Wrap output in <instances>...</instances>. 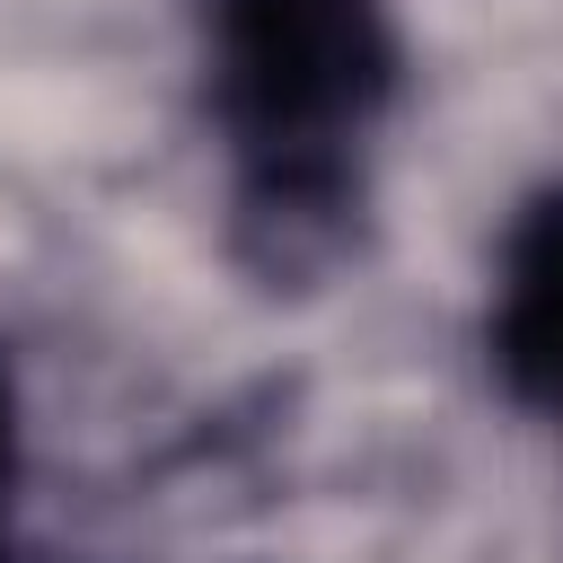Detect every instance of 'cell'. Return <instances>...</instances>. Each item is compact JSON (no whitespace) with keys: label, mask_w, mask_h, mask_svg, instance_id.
I'll return each instance as SVG.
<instances>
[{"label":"cell","mask_w":563,"mask_h":563,"mask_svg":"<svg viewBox=\"0 0 563 563\" xmlns=\"http://www.w3.org/2000/svg\"><path fill=\"white\" fill-rule=\"evenodd\" d=\"M378 0H220L202 97L238 167V246L255 273H317L361 211V141L396 97Z\"/></svg>","instance_id":"cell-1"},{"label":"cell","mask_w":563,"mask_h":563,"mask_svg":"<svg viewBox=\"0 0 563 563\" xmlns=\"http://www.w3.org/2000/svg\"><path fill=\"white\" fill-rule=\"evenodd\" d=\"M484 352L519 405H563V185L537 194L501 238Z\"/></svg>","instance_id":"cell-2"},{"label":"cell","mask_w":563,"mask_h":563,"mask_svg":"<svg viewBox=\"0 0 563 563\" xmlns=\"http://www.w3.org/2000/svg\"><path fill=\"white\" fill-rule=\"evenodd\" d=\"M9 493H18V396H9V369H0V519H9Z\"/></svg>","instance_id":"cell-3"}]
</instances>
